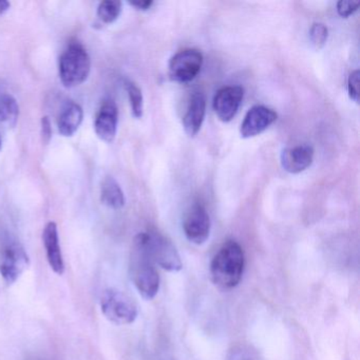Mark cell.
I'll return each instance as SVG.
<instances>
[{
	"mask_svg": "<svg viewBox=\"0 0 360 360\" xmlns=\"http://www.w3.org/2000/svg\"><path fill=\"white\" fill-rule=\"evenodd\" d=\"M11 7V3L7 0H0V14L6 13Z\"/></svg>",
	"mask_w": 360,
	"mask_h": 360,
	"instance_id": "d4e9b609",
	"label": "cell"
},
{
	"mask_svg": "<svg viewBox=\"0 0 360 360\" xmlns=\"http://www.w3.org/2000/svg\"><path fill=\"white\" fill-rule=\"evenodd\" d=\"M141 241L134 239L130 253V278L145 300H152L160 289V276Z\"/></svg>",
	"mask_w": 360,
	"mask_h": 360,
	"instance_id": "7a4b0ae2",
	"label": "cell"
},
{
	"mask_svg": "<svg viewBox=\"0 0 360 360\" xmlns=\"http://www.w3.org/2000/svg\"><path fill=\"white\" fill-rule=\"evenodd\" d=\"M100 201L102 204L112 209H120L125 205L124 192L114 177H106L100 186Z\"/></svg>",
	"mask_w": 360,
	"mask_h": 360,
	"instance_id": "2e32d148",
	"label": "cell"
},
{
	"mask_svg": "<svg viewBox=\"0 0 360 360\" xmlns=\"http://www.w3.org/2000/svg\"><path fill=\"white\" fill-rule=\"evenodd\" d=\"M118 109L112 100H105L96 112L94 130L98 138L106 143H111L118 132Z\"/></svg>",
	"mask_w": 360,
	"mask_h": 360,
	"instance_id": "8fae6325",
	"label": "cell"
},
{
	"mask_svg": "<svg viewBox=\"0 0 360 360\" xmlns=\"http://www.w3.org/2000/svg\"><path fill=\"white\" fill-rule=\"evenodd\" d=\"M203 66V55L199 50L185 49L172 56L168 74L177 82H189L198 76Z\"/></svg>",
	"mask_w": 360,
	"mask_h": 360,
	"instance_id": "8992f818",
	"label": "cell"
},
{
	"mask_svg": "<svg viewBox=\"0 0 360 360\" xmlns=\"http://www.w3.org/2000/svg\"><path fill=\"white\" fill-rule=\"evenodd\" d=\"M359 1H353V0H341L337 3V12L341 17L348 18L353 15L358 8H359Z\"/></svg>",
	"mask_w": 360,
	"mask_h": 360,
	"instance_id": "7402d4cb",
	"label": "cell"
},
{
	"mask_svg": "<svg viewBox=\"0 0 360 360\" xmlns=\"http://www.w3.org/2000/svg\"><path fill=\"white\" fill-rule=\"evenodd\" d=\"M314 160V148L301 144L285 148L281 154V165L289 174H300L311 166Z\"/></svg>",
	"mask_w": 360,
	"mask_h": 360,
	"instance_id": "4fadbf2b",
	"label": "cell"
},
{
	"mask_svg": "<svg viewBox=\"0 0 360 360\" xmlns=\"http://www.w3.org/2000/svg\"><path fill=\"white\" fill-rule=\"evenodd\" d=\"M42 243L45 246L46 256L52 271L62 276L65 273V261L62 257L60 244L57 225L55 222H48L42 231Z\"/></svg>",
	"mask_w": 360,
	"mask_h": 360,
	"instance_id": "7c38bea8",
	"label": "cell"
},
{
	"mask_svg": "<svg viewBox=\"0 0 360 360\" xmlns=\"http://www.w3.org/2000/svg\"><path fill=\"white\" fill-rule=\"evenodd\" d=\"M359 70L352 72L348 78V92H349L350 98L356 104H359Z\"/></svg>",
	"mask_w": 360,
	"mask_h": 360,
	"instance_id": "44dd1931",
	"label": "cell"
},
{
	"mask_svg": "<svg viewBox=\"0 0 360 360\" xmlns=\"http://www.w3.org/2000/svg\"><path fill=\"white\" fill-rule=\"evenodd\" d=\"M91 58L87 49L78 42H70L60 57L58 73L67 88L80 86L89 78Z\"/></svg>",
	"mask_w": 360,
	"mask_h": 360,
	"instance_id": "3957f363",
	"label": "cell"
},
{
	"mask_svg": "<svg viewBox=\"0 0 360 360\" xmlns=\"http://www.w3.org/2000/svg\"><path fill=\"white\" fill-rule=\"evenodd\" d=\"M278 114L271 108L257 105L249 110L240 127L242 138H251L264 132L271 125L276 122Z\"/></svg>",
	"mask_w": 360,
	"mask_h": 360,
	"instance_id": "9c48e42d",
	"label": "cell"
},
{
	"mask_svg": "<svg viewBox=\"0 0 360 360\" xmlns=\"http://www.w3.org/2000/svg\"><path fill=\"white\" fill-rule=\"evenodd\" d=\"M206 114V98L201 91L195 92L190 100L186 114L183 118V127L189 136H196L200 132Z\"/></svg>",
	"mask_w": 360,
	"mask_h": 360,
	"instance_id": "5bb4252c",
	"label": "cell"
},
{
	"mask_svg": "<svg viewBox=\"0 0 360 360\" xmlns=\"http://www.w3.org/2000/svg\"><path fill=\"white\" fill-rule=\"evenodd\" d=\"M100 305L105 318L116 325H132L138 317V307L134 301L116 289L104 291Z\"/></svg>",
	"mask_w": 360,
	"mask_h": 360,
	"instance_id": "5b68a950",
	"label": "cell"
},
{
	"mask_svg": "<svg viewBox=\"0 0 360 360\" xmlns=\"http://www.w3.org/2000/svg\"><path fill=\"white\" fill-rule=\"evenodd\" d=\"M244 90L240 86H227L217 92L213 106L215 114L221 122H231L236 116L242 102Z\"/></svg>",
	"mask_w": 360,
	"mask_h": 360,
	"instance_id": "30bf717a",
	"label": "cell"
},
{
	"mask_svg": "<svg viewBox=\"0 0 360 360\" xmlns=\"http://www.w3.org/2000/svg\"><path fill=\"white\" fill-rule=\"evenodd\" d=\"M19 118V106L12 94L0 96V132L16 126Z\"/></svg>",
	"mask_w": 360,
	"mask_h": 360,
	"instance_id": "e0dca14e",
	"label": "cell"
},
{
	"mask_svg": "<svg viewBox=\"0 0 360 360\" xmlns=\"http://www.w3.org/2000/svg\"><path fill=\"white\" fill-rule=\"evenodd\" d=\"M30 264L29 256L19 243L6 245L0 255V275L8 285H14Z\"/></svg>",
	"mask_w": 360,
	"mask_h": 360,
	"instance_id": "52a82bcc",
	"label": "cell"
},
{
	"mask_svg": "<svg viewBox=\"0 0 360 360\" xmlns=\"http://www.w3.org/2000/svg\"><path fill=\"white\" fill-rule=\"evenodd\" d=\"M244 265V251L241 245L234 240L227 241L211 261V280L220 289H234L242 279Z\"/></svg>",
	"mask_w": 360,
	"mask_h": 360,
	"instance_id": "6da1fadb",
	"label": "cell"
},
{
	"mask_svg": "<svg viewBox=\"0 0 360 360\" xmlns=\"http://www.w3.org/2000/svg\"><path fill=\"white\" fill-rule=\"evenodd\" d=\"M123 5L118 0H105L98 7V19L104 24H112L120 17Z\"/></svg>",
	"mask_w": 360,
	"mask_h": 360,
	"instance_id": "d6986e66",
	"label": "cell"
},
{
	"mask_svg": "<svg viewBox=\"0 0 360 360\" xmlns=\"http://www.w3.org/2000/svg\"><path fill=\"white\" fill-rule=\"evenodd\" d=\"M125 88H126L128 98H129L132 116L136 118H142L143 114H144V96H143L142 90L132 80L125 82Z\"/></svg>",
	"mask_w": 360,
	"mask_h": 360,
	"instance_id": "ac0fdd59",
	"label": "cell"
},
{
	"mask_svg": "<svg viewBox=\"0 0 360 360\" xmlns=\"http://www.w3.org/2000/svg\"><path fill=\"white\" fill-rule=\"evenodd\" d=\"M42 141L48 144L52 138V127L48 116H44L42 118Z\"/></svg>",
	"mask_w": 360,
	"mask_h": 360,
	"instance_id": "603a6c76",
	"label": "cell"
},
{
	"mask_svg": "<svg viewBox=\"0 0 360 360\" xmlns=\"http://www.w3.org/2000/svg\"><path fill=\"white\" fill-rule=\"evenodd\" d=\"M154 264L165 271H180L183 267L180 255L172 241L156 231H144L136 235Z\"/></svg>",
	"mask_w": 360,
	"mask_h": 360,
	"instance_id": "277c9868",
	"label": "cell"
},
{
	"mask_svg": "<svg viewBox=\"0 0 360 360\" xmlns=\"http://www.w3.org/2000/svg\"><path fill=\"white\" fill-rule=\"evenodd\" d=\"M1 146H3V140H1V132H0V150H1Z\"/></svg>",
	"mask_w": 360,
	"mask_h": 360,
	"instance_id": "484cf974",
	"label": "cell"
},
{
	"mask_svg": "<svg viewBox=\"0 0 360 360\" xmlns=\"http://www.w3.org/2000/svg\"><path fill=\"white\" fill-rule=\"evenodd\" d=\"M84 118V110L82 106L75 102H68L62 107L58 116V132L62 136L69 138L75 134Z\"/></svg>",
	"mask_w": 360,
	"mask_h": 360,
	"instance_id": "9a60e30c",
	"label": "cell"
},
{
	"mask_svg": "<svg viewBox=\"0 0 360 360\" xmlns=\"http://www.w3.org/2000/svg\"><path fill=\"white\" fill-rule=\"evenodd\" d=\"M329 37L327 27L321 23H315L309 29V40L315 49L321 50L325 47Z\"/></svg>",
	"mask_w": 360,
	"mask_h": 360,
	"instance_id": "ffe728a7",
	"label": "cell"
},
{
	"mask_svg": "<svg viewBox=\"0 0 360 360\" xmlns=\"http://www.w3.org/2000/svg\"><path fill=\"white\" fill-rule=\"evenodd\" d=\"M210 228V218L206 209L203 205L195 204L183 222L185 236L194 244L202 245L208 240Z\"/></svg>",
	"mask_w": 360,
	"mask_h": 360,
	"instance_id": "ba28073f",
	"label": "cell"
},
{
	"mask_svg": "<svg viewBox=\"0 0 360 360\" xmlns=\"http://www.w3.org/2000/svg\"><path fill=\"white\" fill-rule=\"evenodd\" d=\"M129 5L140 11H147L152 7L154 1L152 0H132V1H129Z\"/></svg>",
	"mask_w": 360,
	"mask_h": 360,
	"instance_id": "cb8c5ba5",
	"label": "cell"
}]
</instances>
